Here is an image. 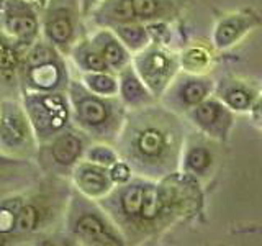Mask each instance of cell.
Wrapping results in <instances>:
<instances>
[{
	"label": "cell",
	"mask_w": 262,
	"mask_h": 246,
	"mask_svg": "<svg viewBox=\"0 0 262 246\" xmlns=\"http://www.w3.org/2000/svg\"><path fill=\"white\" fill-rule=\"evenodd\" d=\"M208 63V54L200 48H193L184 54V66L188 71H199Z\"/></svg>",
	"instance_id": "26"
},
{
	"label": "cell",
	"mask_w": 262,
	"mask_h": 246,
	"mask_svg": "<svg viewBox=\"0 0 262 246\" xmlns=\"http://www.w3.org/2000/svg\"><path fill=\"white\" fill-rule=\"evenodd\" d=\"M136 153L143 159L154 161L159 159L167 150V136L158 127H146L139 131V135L135 141Z\"/></svg>",
	"instance_id": "6"
},
{
	"label": "cell",
	"mask_w": 262,
	"mask_h": 246,
	"mask_svg": "<svg viewBox=\"0 0 262 246\" xmlns=\"http://www.w3.org/2000/svg\"><path fill=\"white\" fill-rule=\"evenodd\" d=\"M77 182L87 194H92V195L103 194L105 191H108V186H110L108 176H106L100 168L89 166V164L87 166H82L77 171Z\"/></svg>",
	"instance_id": "9"
},
{
	"label": "cell",
	"mask_w": 262,
	"mask_h": 246,
	"mask_svg": "<svg viewBox=\"0 0 262 246\" xmlns=\"http://www.w3.org/2000/svg\"><path fill=\"white\" fill-rule=\"evenodd\" d=\"M36 220H38V210L33 205H25L16 213V227L21 232H31L36 227Z\"/></svg>",
	"instance_id": "24"
},
{
	"label": "cell",
	"mask_w": 262,
	"mask_h": 246,
	"mask_svg": "<svg viewBox=\"0 0 262 246\" xmlns=\"http://www.w3.org/2000/svg\"><path fill=\"white\" fill-rule=\"evenodd\" d=\"M28 112L39 133H54L66 125L68 105L59 95H35L28 98Z\"/></svg>",
	"instance_id": "1"
},
{
	"label": "cell",
	"mask_w": 262,
	"mask_h": 246,
	"mask_svg": "<svg viewBox=\"0 0 262 246\" xmlns=\"http://www.w3.org/2000/svg\"><path fill=\"white\" fill-rule=\"evenodd\" d=\"M143 202V187L141 186H129L121 195V209L128 217H139Z\"/></svg>",
	"instance_id": "19"
},
{
	"label": "cell",
	"mask_w": 262,
	"mask_h": 246,
	"mask_svg": "<svg viewBox=\"0 0 262 246\" xmlns=\"http://www.w3.org/2000/svg\"><path fill=\"white\" fill-rule=\"evenodd\" d=\"M98 41H100V54L108 64V68H121L123 64H126L128 54L117 39L108 35H100Z\"/></svg>",
	"instance_id": "13"
},
{
	"label": "cell",
	"mask_w": 262,
	"mask_h": 246,
	"mask_svg": "<svg viewBox=\"0 0 262 246\" xmlns=\"http://www.w3.org/2000/svg\"><path fill=\"white\" fill-rule=\"evenodd\" d=\"M89 158L92 162L102 164V166H113L117 162V156L112 150H108L106 146H95L90 150Z\"/></svg>",
	"instance_id": "28"
},
{
	"label": "cell",
	"mask_w": 262,
	"mask_h": 246,
	"mask_svg": "<svg viewBox=\"0 0 262 246\" xmlns=\"http://www.w3.org/2000/svg\"><path fill=\"white\" fill-rule=\"evenodd\" d=\"M192 117L195 123L210 135L221 136L226 135L228 127L231 125V117L226 110V105L218 100H210L205 98L203 102L193 107Z\"/></svg>",
	"instance_id": "3"
},
{
	"label": "cell",
	"mask_w": 262,
	"mask_h": 246,
	"mask_svg": "<svg viewBox=\"0 0 262 246\" xmlns=\"http://www.w3.org/2000/svg\"><path fill=\"white\" fill-rule=\"evenodd\" d=\"M82 153V141L80 138L72 133H64L56 139L51 146V154L56 162L61 166H71L77 161Z\"/></svg>",
	"instance_id": "7"
},
{
	"label": "cell",
	"mask_w": 262,
	"mask_h": 246,
	"mask_svg": "<svg viewBox=\"0 0 262 246\" xmlns=\"http://www.w3.org/2000/svg\"><path fill=\"white\" fill-rule=\"evenodd\" d=\"M85 2H87V0H85ZM89 2H92V0H89Z\"/></svg>",
	"instance_id": "34"
},
{
	"label": "cell",
	"mask_w": 262,
	"mask_h": 246,
	"mask_svg": "<svg viewBox=\"0 0 262 246\" xmlns=\"http://www.w3.org/2000/svg\"><path fill=\"white\" fill-rule=\"evenodd\" d=\"M79 120L89 127H98L108 118V109L95 97H84L77 104Z\"/></svg>",
	"instance_id": "10"
},
{
	"label": "cell",
	"mask_w": 262,
	"mask_h": 246,
	"mask_svg": "<svg viewBox=\"0 0 262 246\" xmlns=\"http://www.w3.org/2000/svg\"><path fill=\"white\" fill-rule=\"evenodd\" d=\"M118 36L125 45H128L133 49L143 48L147 43V31L141 27H135V25H123L117 28Z\"/></svg>",
	"instance_id": "20"
},
{
	"label": "cell",
	"mask_w": 262,
	"mask_h": 246,
	"mask_svg": "<svg viewBox=\"0 0 262 246\" xmlns=\"http://www.w3.org/2000/svg\"><path fill=\"white\" fill-rule=\"evenodd\" d=\"M46 35L56 45H66L72 36V22L66 15H54L46 22Z\"/></svg>",
	"instance_id": "15"
},
{
	"label": "cell",
	"mask_w": 262,
	"mask_h": 246,
	"mask_svg": "<svg viewBox=\"0 0 262 246\" xmlns=\"http://www.w3.org/2000/svg\"><path fill=\"white\" fill-rule=\"evenodd\" d=\"M30 82L31 86L41 90L56 89L61 82V69L54 61H48L43 64L30 66Z\"/></svg>",
	"instance_id": "8"
},
{
	"label": "cell",
	"mask_w": 262,
	"mask_h": 246,
	"mask_svg": "<svg viewBox=\"0 0 262 246\" xmlns=\"http://www.w3.org/2000/svg\"><path fill=\"white\" fill-rule=\"evenodd\" d=\"M85 84L94 90L95 94L112 95L117 90V82L113 77L106 76L105 72H97L92 76H85Z\"/></svg>",
	"instance_id": "22"
},
{
	"label": "cell",
	"mask_w": 262,
	"mask_h": 246,
	"mask_svg": "<svg viewBox=\"0 0 262 246\" xmlns=\"http://www.w3.org/2000/svg\"><path fill=\"white\" fill-rule=\"evenodd\" d=\"M138 63L139 72H141L146 84L154 92H161L172 76V71H174V63H172L170 57L159 49H151V51L143 54Z\"/></svg>",
	"instance_id": "2"
},
{
	"label": "cell",
	"mask_w": 262,
	"mask_h": 246,
	"mask_svg": "<svg viewBox=\"0 0 262 246\" xmlns=\"http://www.w3.org/2000/svg\"><path fill=\"white\" fill-rule=\"evenodd\" d=\"M28 127L23 115L13 104H4L0 115V143L7 150H16L23 146L28 139Z\"/></svg>",
	"instance_id": "5"
},
{
	"label": "cell",
	"mask_w": 262,
	"mask_h": 246,
	"mask_svg": "<svg viewBox=\"0 0 262 246\" xmlns=\"http://www.w3.org/2000/svg\"><path fill=\"white\" fill-rule=\"evenodd\" d=\"M80 63L85 69L94 72H105L108 71V64L103 59L100 51L95 49H82L80 51Z\"/></svg>",
	"instance_id": "23"
},
{
	"label": "cell",
	"mask_w": 262,
	"mask_h": 246,
	"mask_svg": "<svg viewBox=\"0 0 262 246\" xmlns=\"http://www.w3.org/2000/svg\"><path fill=\"white\" fill-rule=\"evenodd\" d=\"M38 2H39V4H41V5H43V4H45V2H46V0H38Z\"/></svg>",
	"instance_id": "32"
},
{
	"label": "cell",
	"mask_w": 262,
	"mask_h": 246,
	"mask_svg": "<svg viewBox=\"0 0 262 246\" xmlns=\"http://www.w3.org/2000/svg\"><path fill=\"white\" fill-rule=\"evenodd\" d=\"M76 232L82 238H85V240L100 241V240H105V238H108V235H106V227L103 225V221L95 215L82 217L76 225Z\"/></svg>",
	"instance_id": "16"
},
{
	"label": "cell",
	"mask_w": 262,
	"mask_h": 246,
	"mask_svg": "<svg viewBox=\"0 0 262 246\" xmlns=\"http://www.w3.org/2000/svg\"><path fill=\"white\" fill-rule=\"evenodd\" d=\"M5 7V27L8 33H12L21 41H31L38 33V20L35 12L27 5V2H15V0H8Z\"/></svg>",
	"instance_id": "4"
},
{
	"label": "cell",
	"mask_w": 262,
	"mask_h": 246,
	"mask_svg": "<svg viewBox=\"0 0 262 246\" xmlns=\"http://www.w3.org/2000/svg\"><path fill=\"white\" fill-rule=\"evenodd\" d=\"M185 164L188 169L195 172V174H203L211 164V154L207 148H202V146L192 148V150L187 153Z\"/></svg>",
	"instance_id": "21"
},
{
	"label": "cell",
	"mask_w": 262,
	"mask_h": 246,
	"mask_svg": "<svg viewBox=\"0 0 262 246\" xmlns=\"http://www.w3.org/2000/svg\"><path fill=\"white\" fill-rule=\"evenodd\" d=\"M221 100H223V104L228 109L244 112L252 105V94L241 86H231L223 92Z\"/></svg>",
	"instance_id": "17"
},
{
	"label": "cell",
	"mask_w": 262,
	"mask_h": 246,
	"mask_svg": "<svg viewBox=\"0 0 262 246\" xmlns=\"http://www.w3.org/2000/svg\"><path fill=\"white\" fill-rule=\"evenodd\" d=\"M120 90L123 95V100L131 105H139L149 100V94L141 84V80L136 77V74L133 71H126L121 76V84Z\"/></svg>",
	"instance_id": "12"
},
{
	"label": "cell",
	"mask_w": 262,
	"mask_h": 246,
	"mask_svg": "<svg viewBox=\"0 0 262 246\" xmlns=\"http://www.w3.org/2000/svg\"><path fill=\"white\" fill-rule=\"evenodd\" d=\"M131 5H133L135 16L141 20L152 18L159 10L158 0H131Z\"/></svg>",
	"instance_id": "25"
},
{
	"label": "cell",
	"mask_w": 262,
	"mask_h": 246,
	"mask_svg": "<svg viewBox=\"0 0 262 246\" xmlns=\"http://www.w3.org/2000/svg\"><path fill=\"white\" fill-rule=\"evenodd\" d=\"M129 174H131V171L128 168V164L125 162H115L113 164V168L110 171V179L113 180V182H126V180L129 179Z\"/></svg>",
	"instance_id": "31"
},
{
	"label": "cell",
	"mask_w": 262,
	"mask_h": 246,
	"mask_svg": "<svg viewBox=\"0 0 262 246\" xmlns=\"http://www.w3.org/2000/svg\"><path fill=\"white\" fill-rule=\"evenodd\" d=\"M248 28V22L243 16H229L223 20L215 31V43L218 48H228L241 36V33Z\"/></svg>",
	"instance_id": "11"
},
{
	"label": "cell",
	"mask_w": 262,
	"mask_h": 246,
	"mask_svg": "<svg viewBox=\"0 0 262 246\" xmlns=\"http://www.w3.org/2000/svg\"><path fill=\"white\" fill-rule=\"evenodd\" d=\"M13 227H16V213L10 209L2 207L0 209V233L12 232Z\"/></svg>",
	"instance_id": "30"
},
{
	"label": "cell",
	"mask_w": 262,
	"mask_h": 246,
	"mask_svg": "<svg viewBox=\"0 0 262 246\" xmlns=\"http://www.w3.org/2000/svg\"><path fill=\"white\" fill-rule=\"evenodd\" d=\"M161 194L158 191V187L154 186H146L143 187V202H141V212L139 217L144 220H152L158 217V213L161 212Z\"/></svg>",
	"instance_id": "18"
},
{
	"label": "cell",
	"mask_w": 262,
	"mask_h": 246,
	"mask_svg": "<svg viewBox=\"0 0 262 246\" xmlns=\"http://www.w3.org/2000/svg\"><path fill=\"white\" fill-rule=\"evenodd\" d=\"M18 57L5 41H0V72H12L16 68Z\"/></svg>",
	"instance_id": "27"
},
{
	"label": "cell",
	"mask_w": 262,
	"mask_h": 246,
	"mask_svg": "<svg viewBox=\"0 0 262 246\" xmlns=\"http://www.w3.org/2000/svg\"><path fill=\"white\" fill-rule=\"evenodd\" d=\"M4 2H5V0H0V7H2V5H4Z\"/></svg>",
	"instance_id": "33"
},
{
	"label": "cell",
	"mask_w": 262,
	"mask_h": 246,
	"mask_svg": "<svg viewBox=\"0 0 262 246\" xmlns=\"http://www.w3.org/2000/svg\"><path fill=\"white\" fill-rule=\"evenodd\" d=\"M112 15H113V18L118 22H128V20L136 18L135 12H133V5H131V0H118L113 7Z\"/></svg>",
	"instance_id": "29"
},
{
	"label": "cell",
	"mask_w": 262,
	"mask_h": 246,
	"mask_svg": "<svg viewBox=\"0 0 262 246\" xmlns=\"http://www.w3.org/2000/svg\"><path fill=\"white\" fill-rule=\"evenodd\" d=\"M211 90V82L208 80H200V79H192L187 80L180 89V100L188 107H195L196 104L203 102L207 95Z\"/></svg>",
	"instance_id": "14"
}]
</instances>
